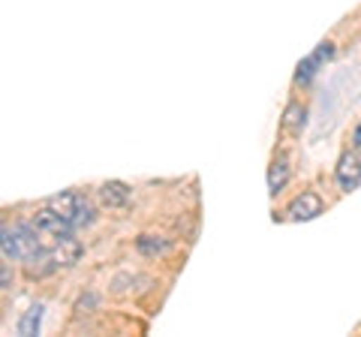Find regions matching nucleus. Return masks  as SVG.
Listing matches in <instances>:
<instances>
[{
	"instance_id": "f257e3e1",
	"label": "nucleus",
	"mask_w": 361,
	"mask_h": 337,
	"mask_svg": "<svg viewBox=\"0 0 361 337\" xmlns=\"http://www.w3.org/2000/svg\"><path fill=\"white\" fill-rule=\"evenodd\" d=\"M0 247H4V259L27 262L42 247V238L33 223H16V226H4V241H0Z\"/></svg>"
},
{
	"instance_id": "f03ea898",
	"label": "nucleus",
	"mask_w": 361,
	"mask_h": 337,
	"mask_svg": "<svg viewBox=\"0 0 361 337\" xmlns=\"http://www.w3.org/2000/svg\"><path fill=\"white\" fill-rule=\"evenodd\" d=\"M49 208L51 211H58V214L70 223L73 229H85V226H90V223L97 220V214H94V205L82 196V193H75V190H63V193H58V196H51L49 199Z\"/></svg>"
},
{
	"instance_id": "7ed1b4c3",
	"label": "nucleus",
	"mask_w": 361,
	"mask_h": 337,
	"mask_svg": "<svg viewBox=\"0 0 361 337\" xmlns=\"http://www.w3.org/2000/svg\"><path fill=\"white\" fill-rule=\"evenodd\" d=\"M33 226H37V232H39V238H42V244H49L51 238H61V235H70V232H75L70 223H66L58 211H51L49 205L45 208H39L37 214H33Z\"/></svg>"
},
{
	"instance_id": "20e7f679",
	"label": "nucleus",
	"mask_w": 361,
	"mask_h": 337,
	"mask_svg": "<svg viewBox=\"0 0 361 337\" xmlns=\"http://www.w3.org/2000/svg\"><path fill=\"white\" fill-rule=\"evenodd\" d=\"M42 247H49V250H51L58 268H73L78 259H82V253H85L82 241H78L73 232L70 235H61V238H51L49 244H42Z\"/></svg>"
},
{
	"instance_id": "39448f33",
	"label": "nucleus",
	"mask_w": 361,
	"mask_h": 337,
	"mask_svg": "<svg viewBox=\"0 0 361 337\" xmlns=\"http://www.w3.org/2000/svg\"><path fill=\"white\" fill-rule=\"evenodd\" d=\"M334 178L337 184H341V190H355L361 184V157L355 151H346L341 160H337V168H334Z\"/></svg>"
},
{
	"instance_id": "423d86ee",
	"label": "nucleus",
	"mask_w": 361,
	"mask_h": 337,
	"mask_svg": "<svg viewBox=\"0 0 361 337\" xmlns=\"http://www.w3.org/2000/svg\"><path fill=\"white\" fill-rule=\"evenodd\" d=\"M286 214H289V220H295V223L319 217V214H322V199H319V193H310V190H307V193L295 196V199L289 202Z\"/></svg>"
},
{
	"instance_id": "0eeeda50",
	"label": "nucleus",
	"mask_w": 361,
	"mask_h": 337,
	"mask_svg": "<svg viewBox=\"0 0 361 337\" xmlns=\"http://www.w3.org/2000/svg\"><path fill=\"white\" fill-rule=\"evenodd\" d=\"M331 54H334V46H331V42H319V49H316V51L310 54V58H304V61L298 63V70H295V82H298V85H307L310 78H313L316 73H319V66L331 58Z\"/></svg>"
},
{
	"instance_id": "6e6552de",
	"label": "nucleus",
	"mask_w": 361,
	"mask_h": 337,
	"mask_svg": "<svg viewBox=\"0 0 361 337\" xmlns=\"http://www.w3.org/2000/svg\"><path fill=\"white\" fill-rule=\"evenodd\" d=\"M51 271H58V262H54V256H51L49 247H39V250L25 262V274L30 280H42V277H49Z\"/></svg>"
},
{
	"instance_id": "1a4fd4ad",
	"label": "nucleus",
	"mask_w": 361,
	"mask_h": 337,
	"mask_svg": "<svg viewBox=\"0 0 361 337\" xmlns=\"http://www.w3.org/2000/svg\"><path fill=\"white\" fill-rule=\"evenodd\" d=\"M130 187L123 181H106L103 187H99V202H103L106 208H123L130 205Z\"/></svg>"
},
{
	"instance_id": "9d476101",
	"label": "nucleus",
	"mask_w": 361,
	"mask_h": 337,
	"mask_svg": "<svg viewBox=\"0 0 361 337\" xmlns=\"http://www.w3.org/2000/svg\"><path fill=\"white\" fill-rule=\"evenodd\" d=\"M289 172H292L289 157H286V154H277V157H274V163H271V168H268V193H271V196H277L280 190L286 187Z\"/></svg>"
},
{
	"instance_id": "9b49d317",
	"label": "nucleus",
	"mask_w": 361,
	"mask_h": 337,
	"mask_svg": "<svg viewBox=\"0 0 361 337\" xmlns=\"http://www.w3.org/2000/svg\"><path fill=\"white\" fill-rule=\"evenodd\" d=\"M304 115H307L304 106L292 99V103L286 106V111H283V133H289V136H298V133L304 130Z\"/></svg>"
},
{
	"instance_id": "f8f14e48",
	"label": "nucleus",
	"mask_w": 361,
	"mask_h": 337,
	"mask_svg": "<svg viewBox=\"0 0 361 337\" xmlns=\"http://www.w3.org/2000/svg\"><path fill=\"white\" fill-rule=\"evenodd\" d=\"M42 310H45L42 305H30V307H27V313L18 319V334H21V337H30V334H37V331H39Z\"/></svg>"
},
{
	"instance_id": "ddd939ff",
	"label": "nucleus",
	"mask_w": 361,
	"mask_h": 337,
	"mask_svg": "<svg viewBox=\"0 0 361 337\" xmlns=\"http://www.w3.org/2000/svg\"><path fill=\"white\" fill-rule=\"evenodd\" d=\"M135 247H139V253H145V256H163L172 244H169L166 238H160V235H139Z\"/></svg>"
},
{
	"instance_id": "4468645a",
	"label": "nucleus",
	"mask_w": 361,
	"mask_h": 337,
	"mask_svg": "<svg viewBox=\"0 0 361 337\" xmlns=\"http://www.w3.org/2000/svg\"><path fill=\"white\" fill-rule=\"evenodd\" d=\"M0 283H4V286H0L4 292L13 289V271H9V259H4V265H0Z\"/></svg>"
},
{
	"instance_id": "2eb2a0df",
	"label": "nucleus",
	"mask_w": 361,
	"mask_h": 337,
	"mask_svg": "<svg viewBox=\"0 0 361 337\" xmlns=\"http://www.w3.org/2000/svg\"><path fill=\"white\" fill-rule=\"evenodd\" d=\"M355 148H361V127L355 130Z\"/></svg>"
}]
</instances>
